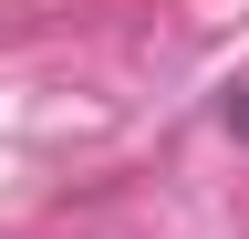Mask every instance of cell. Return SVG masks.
Returning <instances> with one entry per match:
<instances>
[{"mask_svg": "<svg viewBox=\"0 0 249 239\" xmlns=\"http://www.w3.org/2000/svg\"><path fill=\"white\" fill-rule=\"evenodd\" d=\"M229 125H239V135H249V94H229Z\"/></svg>", "mask_w": 249, "mask_h": 239, "instance_id": "6da1fadb", "label": "cell"}]
</instances>
